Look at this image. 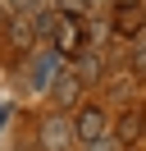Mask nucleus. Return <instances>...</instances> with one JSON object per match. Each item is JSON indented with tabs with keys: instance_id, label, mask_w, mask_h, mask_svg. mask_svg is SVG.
<instances>
[{
	"instance_id": "nucleus-1",
	"label": "nucleus",
	"mask_w": 146,
	"mask_h": 151,
	"mask_svg": "<svg viewBox=\"0 0 146 151\" xmlns=\"http://www.w3.org/2000/svg\"><path fill=\"white\" fill-rule=\"evenodd\" d=\"M50 50L59 60H78L82 50H87V23L82 19H55V32H50Z\"/></svg>"
},
{
	"instance_id": "nucleus-2",
	"label": "nucleus",
	"mask_w": 146,
	"mask_h": 151,
	"mask_svg": "<svg viewBox=\"0 0 146 151\" xmlns=\"http://www.w3.org/2000/svg\"><path fill=\"white\" fill-rule=\"evenodd\" d=\"M100 137H110V114L100 110V105H82L78 119H73V142H82V147H96Z\"/></svg>"
},
{
	"instance_id": "nucleus-3",
	"label": "nucleus",
	"mask_w": 146,
	"mask_h": 151,
	"mask_svg": "<svg viewBox=\"0 0 146 151\" xmlns=\"http://www.w3.org/2000/svg\"><path fill=\"white\" fill-rule=\"evenodd\" d=\"M36 142H41V151H69V147H73V119H69V114H50V119H41Z\"/></svg>"
},
{
	"instance_id": "nucleus-4",
	"label": "nucleus",
	"mask_w": 146,
	"mask_h": 151,
	"mask_svg": "<svg viewBox=\"0 0 146 151\" xmlns=\"http://www.w3.org/2000/svg\"><path fill=\"white\" fill-rule=\"evenodd\" d=\"M110 32L114 37H142L146 28V5H114V14H110Z\"/></svg>"
},
{
	"instance_id": "nucleus-5",
	"label": "nucleus",
	"mask_w": 146,
	"mask_h": 151,
	"mask_svg": "<svg viewBox=\"0 0 146 151\" xmlns=\"http://www.w3.org/2000/svg\"><path fill=\"white\" fill-rule=\"evenodd\" d=\"M59 64H64V60L55 55V50H41V55L27 64V83H32V92H50V83L59 78Z\"/></svg>"
},
{
	"instance_id": "nucleus-6",
	"label": "nucleus",
	"mask_w": 146,
	"mask_h": 151,
	"mask_svg": "<svg viewBox=\"0 0 146 151\" xmlns=\"http://www.w3.org/2000/svg\"><path fill=\"white\" fill-rule=\"evenodd\" d=\"M142 133H146V110H142V105H132V110L114 124V147H137Z\"/></svg>"
},
{
	"instance_id": "nucleus-7",
	"label": "nucleus",
	"mask_w": 146,
	"mask_h": 151,
	"mask_svg": "<svg viewBox=\"0 0 146 151\" xmlns=\"http://www.w3.org/2000/svg\"><path fill=\"white\" fill-rule=\"evenodd\" d=\"M5 37H9V46H14V50H27V46L36 41L32 19H23V14H9V19H5Z\"/></svg>"
},
{
	"instance_id": "nucleus-8",
	"label": "nucleus",
	"mask_w": 146,
	"mask_h": 151,
	"mask_svg": "<svg viewBox=\"0 0 146 151\" xmlns=\"http://www.w3.org/2000/svg\"><path fill=\"white\" fill-rule=\"evenodd\" d=\"M50 87H55V101H59V105H73V101H78V92H82V83H78V73H73V69H64Z\"/></svg>"
},
{
	"instance_id": "nucleus-9",
	"label": "nucleus",
	"mask_w": 146,
	"mask_h": 151,
	"mask_svg": "<svg viewBox=\"0 0 146 151\" xmlns=\"http://www.w3.org/2000/svg\"><path fill=\"white\" fill-rule=\"evenodd\" d=\"M73 73H78V83H82V87H87V83H96V78H100V50H82Z\"/></svg>"
},
{
	"instance_id": "nucleus-10",
	"label": "nucleus",
	"mask_w": 146,
	"mask_h": 151,
	"mask_svg": "<svg viewBox=\"0 0 146 151\" xmlns=\"http://www.w3.org/2000/svg\"><path fill=\"white\" fill-rule=\"evenodd\" d=\"M41 9H50V0H9V14H23V19H36Z\"/></svg>"
},
{
	"instance_id": "nucleus-11",
	"label": "nucleus",
	"mask_w": 146,
	"mask_h": 151,
	"mask_svg": "<svg viewBox=\"0 0 146 151\" xmlns=\"http://www.w3.org/2000/svg\"><path fill=\"white\" fill-rule=\"evenodd\" d=\"M128 69H132L137 78H146V41H137V46H132V60H128Z\"/></svg>"
},
{
	"instance_id": "nucleus-12",
	"label": "nucleus",
	"mask_w": 146,
	"mask_h": 151,
	"mask_svg": "<svg viewBox=\"0 0 146 151\" xmlns=\"http://www.w3.org/2000/svg\"><path fill=\"white\" fill-rule=\"evenodd\" d=\"M105 37H110V23L96 19V23H91V41H105Z\"/></svg>"
},
{
	"instance_id": "nucleus-13",
	"label": "nucleus",
	"mask_w": 146,
	"mask_h": 151,
	"mask_svg": "<svg viewBox=\"0 0 146 151\" xmlns=\"http://www.w3.org/2000/svg\"><path fill=\"white\" fill-rule=\"evenodd\" d=\"M91 151H114V137H100V142H96Z\"/></svg>"
}]
</instances>
